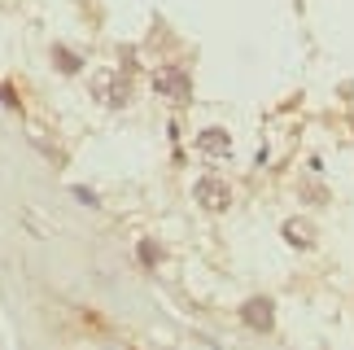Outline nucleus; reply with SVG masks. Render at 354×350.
<instances>
[{
	"instance_id": "6",
	"label": "nucleus",
	"mask_w": 354,
	"mask_h": 350,
	"mask_svg": "<svg viewBox=\"0 0 354 350\" xmlns=\"http://www.w3.org/2000/svg\"><path fill=\"white\" fill-rule=\"evenodd\" d=\"M284 241L297 250H310L315 246V228H310V219H284Z\"/></svg>"
},
{
	"instance_id": "7",
	"label": "nucleus",
	"mask_w": 354,
	"mask_h": 350,
	"mask_svg": "<svg viewBox=\"0 0 354 350\" xmlns=\"http://www.w3.org/2000/svg\"><path fill=\"white\" fill-rule=\"evenodd\" d=\"M53 57H57V66H62L66 75H75L79 66H84V62H79V53H75V57H71V53H66V48H53Z\"/></svg>"
},
{
	"instance_id": "8",
	"label": "nucleus",
	"mask_w": 354,
	"mask_h": 350,
	"mask_svg": "<svg viewBox=\"0 0 354 350\" xmlns=\"http://www.w3.org/2000/svg\"><path fill=\"white\" fill-rule=\"evenodd\" d=\"M140 259H145V263H158V259H162V254H158V246H153V241H140Z\"/></svg>"
},
{
	"instance_id": "3",
	"label": "nucleus",
	"mask_w": 354,
	"mask_h": 350,
	"mask_svg": "<svg viewBox=\"0 0 354 350\" xmlns=\"http://www.w3.org/2000/svg\"><path fill=\"white\" fill-rule=\"evenodd\" d=\"M193 197H197V206L210 210V214L232 210V184H227L223 175H201V180L193 184Z\"/></svg>"
},
{
	"instance_id": "4",
	"label": "nucleus",
	"mask_w": 354,
	"mask_h": 350,
	"mask_svg": "<svg viewBox=\"0 0 354 350\" xmlns=\"http://www.w3.org/2000/svg\"><path fill=\"white\" fill-rule=\"evenodd\" d=\"M197 154L210 158V163H227V158H232V136H227L223 127H206L197 136Z\"/></svg>"
},
{
	"instance_id": "5",
	"label": "nucleus",
	"mask_w": 354,
	"mask_h": 350,
	"mask_svg": "<svg viewBox=\"0 0 354 350\" xmlns=\"http://www.w3.org/2000/svg\"><path fill=\"white\" fill-rule=\"evenodd\" d=\"M241 320L254 333H271V329H276V302H271V298H250L241 306Z\"/></svg>"
},
{
	"instance_id": "2",
	"label": "nucleus",
	"mask_w": 354,
	"mask_h": 350,
	"mask_svg": "<svg viewBox=\"0 0 354 350\" xmlns=\"http://www.w3.org/2000/svg\"><path fill=\"white\" fill-rule=\"evenodd\" d=\"M92 97H97L101 105H110V110H122V105L131 101V79H127V71H101L97 79H92Z\"/></svg>"
},
{
	"instance_id": "1",
	"label": "nucleus",
	"mask_w": 354,
	"mask_h": 350,
	"mask_svg": "<svg viewBox=\"0 0 354 350\" xmlns=\"http://www.w3.org/2000/svg\"><path fill=\"white\" fill-rule=\"evenodd\" d=\"M153 92H158V101L171 105V110H184V105L193 101V79H188V71H180V66H158L153 71Z\"/></svg>"
}]
</instances>
